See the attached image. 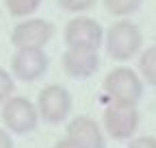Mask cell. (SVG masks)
I'll list each match as a JSON object with an SVG mask.
<instances>
[{"label": "cell", "instance_id": "cell-1", "mask_svg": "<svg viewBox=\"0 0 156 148\" xmlns=\"http://www.w3.org/2000/svg\"><path fill=\"white\" fill-rule=\"evenodd\" d=\"M104 91L111 98V102L134 107L139 102L141 94H143V85H141V79H139V74L134 70L122 65V68H115V70H111L106 74Z\"/></svg>", "mask_w": 156, "mask_h": 148}, {"label": "cell", "instance_id": "cell-2", "mask_svg": "<svg viewBox=\"0 0 156 148\" xmlns=\"http://www.w3.org/2000/svg\"><path fill=\"white\" fill-rule=\"evenodd\" d=\"M141 31L136 24L128 20H119L108 26L106 31V50L113 59L117 61H126L134 57L141 48Z\"/></svg>", "mask_w": 156, "mask_h": 148}, {"label": "cell", "instance_id": "cell-3", "mask_svg": "<svg viewBox=\"0 0 156 148\" xmlns=\"http://www.w3.org/2000/svg\"><path fill=\"white\" fill-rule=\"evenodd\" d=\"M2 120L9 126V131L17 133V135H26L30 131H35V126L39 122V113L35 105L24 98V96H11L5 100L2 107Z\"/></svg>", "mask_w": 156, "mask_h": 148}, {"label": "cell", "instance_id": "cell-4", "mask_svg": "<svg viewBox=\"0 0 156 148\" xmlns=\"http://www.w3.org/2000/svg\"><path fill=\"white\" fill-rule=\"evenodd\" d=\"M72 111V96L63 85H48L41 89L37 100V113L41 116L46 122L56 124L63 122Z\"/></svg>", "mask_w": 156, "mask_h": 148}, {"label": "cell", "instance_id": "cell-5", "mask_svg": "<svg viewBox=\"0 0 156 148\" xmlns=\"http://www.w3.org/2000/svg\"><path fill=\"white\" fill-rule=\"evenodd\" d=\"M102 39H104V31L93 17L80 15V17L69 20L67 26H65V44H67V48L80 46V48L98 50L102 46Z\"/></svg>", "mask_w": 156, "mask_h": 148}, {"label": "cell", "instance_id": "cell-6", "mask_svg": "<svg viewBox=\"0 0 156 148\" xmlns=\"http://www.w3.org/2000/svg\"><path fill=\"white\" fill-rule=\"evenodd\" d=\"M139 124V113L130 105H117L111 102L104 111V128L115 139H128Z\"/></svg>", "mask_w": 156, "mask_h": 148}, {"label": "cell", "instance_id": "cell-7", "mask_svg": "<svg viewBox=\"0 0 156 148\" xmlns=\"http://www.w3.org/2000/svg\"><path fill=\"white\" fill-rule=\"evenodd\" d=\"M11 68L15 79L24 83L37 81L48 70V54L44 48H20L11 59Z\"/></svg>", "mask_w": 156, "mask_h": 148}, {"label": "cell", "instance_id": "cell-8", "mask_svg": "<svg viewBox=\"0 0 156 148\" xmlns=\"http://www.w3.org/2000/svg\"><path fill=\"white\" fill-rule=\"evenodd\" d=\"M54 33V26L46 20H26L22 24H17L11 33V42L13 46L20 50V48H44L50 37Z\"/></svg>", "mask_w": 156, "mask_h": 148}, {"label": "cell", "instance_id": "cell-9", "mask_svg": "<svg viewBox=\"0 0 156 148\" xmlns=\"http://www.w3.org/2000/svg\"><path fill=\"white\" fill-rule=\"evenodd\" d=\"M98 65H100V57H98V50H93V48L74 46V48H67L63 54V68L74 79L91 76L98 70Z\"/></svg>", "mask_w": 156, "mask_h": 148}, {"label": "cell", "instance_id": "cell-10", "mask_svg": "<svg viewBox=\"0 0 156 148\" xmlns=\"http://www.w3.org/2000/svg\"><path fill=\"white\" fill-rule=\"evenodd\" d=\"M67 137L80 148H104V135L100 124L87 116H76L67 126Z\"/></svg>", "mask_w": 156, "mask_h": 148}, {"label": "cell", "instance_id": "cell-11", "mask_svg": "<svg viewBox=\"0 0 156 148\" xmlns=\"http://www.w3.org/2000/svg\"><path fill=\"white\" fill-rule=\"evenodd\" d=\"M139 70L143 74V79L156 87V46H150L141 52L139 57Z\"/></svg>", "mask_w": 156, "mask_h": 148}, {"label": "cell", "instance_id": "cell-12", "mask_svg": "<svg viewBox=\"0 0 156 148\" xmlns=\"http://www.w3.org/2000/svg\"><path fill=\"white\" fill-rule=\"evenodd\" d=\"M104 7L113 15H130L141 7V0H104Z\"/></svg>", "mask_w": 156, "mask_h": 148}, {"label": "cell", "instance_id": "cell-13", "mask_svg": "<svg viewBox=\"0 0 156 148\" xmlns=\"http://www.w3.org/2000/svg\"><path fill=\"white\" fill-rule=\"evenodd\" d=\"M5 2L11 15H28L39 7L41 0H5Z\"/></svg>", "mask_w": 156, "mask_h": 148}, {"label": "cell", "instance_id": "cell-14", "mask_svg": "<svg viewBox=\"0 0 156 148\" xmlns=\"http://www.w3.org/2000/svg\"><path fill=\"white\" fill-rule=\"evenodd\" d=\"M13 87H15V83H13V79H11V74H9L7 70L0 68V102H5L7 98H11Z\"/></svg>", "mask_w": 156, "mask_h": 148}, {"label": "cell", "instance_id": "cell-15", "mask_svg": "<svg viewBox=\"0 0 156 148\" xmlns=\"http://www.w3.org/2000/svg\"><path fill=\"white\" fill-rule=\"evenodd\" d=\"M93 2H95V0H58L61 9H65V11H85Z\"/></svg>", "mask_w": 156, "mask_h": 148}, {"label": "cell", "instance_id": "cell-16", "mask_svg": "<svg viewBox=\"0 0 156 148\" xmlns=\"http://www.w3.org/2000/svg\"><path fill=\"white\" fill-rule=\"evenodd\" d=\"M128 148H156V137H152V135H141V137L132 139Z\"/></svg>", "mask_w": 156, "mask_h": 148}, {"label": "cell", "instance_id": "cell-17", "mask_svg": "<svg viewBox=\"0 0 156 148\" xmlns=\"http://www.w3.org/2000/svg\"><path fill=\"white\" fill-rule=\"evenodd\" d=\"M0 148H13V142H11V135L7 131L0 128Z\"/></svg>", "mask_w": 156, "mask_h": 148}, {"label": "cell", "instance_id": "cell-18", "mask_svg": "<svg viewBox=\"0 0 156 148\" xmlns=\"http://www.w3.org/2000/svg\"><path fill=\"white\" fill-rule=\"evenodd\" d=\"M52 148H80V146H78V144H74L69 137H63V139H58Z\"/></svg>", "mask_w": 156, "mask_h": 148}, {"label": "cell", "instance_id": "cell-19", "mask_svg": "<svg viewBox=\"0 0 156 148\" xmlns=\"http://www.w3.org/2000/svg\"><path fill=\"white\" fill-rule=\"evenodd\" d=\"M154 46H156V44H154Z\"/></svg>", "mask_w": 156, "mask_h": 148}]
</instances>
